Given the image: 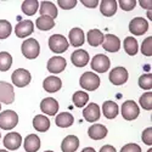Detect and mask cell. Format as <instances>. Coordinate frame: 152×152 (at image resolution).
Instances as JSON below:
<instances>
[{"instance_id": "40", "label": "cell", "mask_w": 152, "mask_h": 152, "mask_svg": "<svg viewBox=\"0 0 152 152\" xmlns=\"http://www.w3.org/2000/svg\"><path fill=\"white\" fill-rule=\"evenodd\" d=\"M141 137H142V141H144L146 145H148V146L152 145V128H151V126H150V128H146V129L142 132Z\"/></svg>"}, {"instance_id": "23", "label": "cell", "mask_w": 152, "mask_h": 152, "mask_svg": "<svg viewBox=\"0 0 152 152\" xmlns=\"http://www.w3.org/2000/svg\"><path fill=\"white\" fill-rule=\"evenodd\" d=\"M24 150L27 152H37L40 148V139L35 134H31L24 139Z\"/></svg>"}, {"instance_id": "8", "label": "cell", "mask_w": 152, "mask_h": 152, "mask_svg": "<svg viewBox=\"0 0 152 152\" xmlns=\"http://www.w3.org/2000/svg\"><path fill=\"white\" fill-rule=\"evenodd\" d=\"M15 100V90L14 86L10 83L0 82V104L4 102L6 105H10Z\"/></svg>"}, {"instance_id": "14", "label": "cell", "mask_w": 152, "mask_h": 152, "mask_svg": "<svg viewBox=\"0 0 152 152\" xmlns=\"http://www.w3.org/2000/svg\"><path fill=\"white\" fill-rule=\"evenodd\" d=\"M66 60L62 56H54L48 61V71L50 73H61L66 68Z\"/></svg>"}, {"instance_id": "24", "label": "cell", "mask_w": 152, "mask_h": 152, "mask_svg": "<svg viewBox=\"0 0 152 152\" xmlns=\"http://www.w3.org/2000/svg\"><path fill=\"white\" fill-rule=\"evenodd\" d=\"M68 38H69V43L73 46H75V48L82 46L84 44V40H85L84 32L80 28H73V29H71V32L68 34Z\"/></svg>"}, {"instance_id": "50", "label": "cell", "mask_w": 152, "mask_h": 152, "mask_svg": "<svg viewBox=\"0 0 152 152\" xmlns=\"http://www.w3.org/2000/svg\"><path fill=\"white\" fill-rule=\"evenodd\" d=\"M0 110H1V104H0Z\"/></svg>"}, {"instance_id": "37", "label": "cell", "mask_w": 152, "mask_h": 152, "mask_svg": "<svg viewBox=\"0 0 152 152\" xmlns=\"http://www.w3.org/2000/svg\"><path fill=\"white\" fill-rule=\"evenodd\" d=\"M151 44H152V37L150 35L148 38H146V39L142 42V45H141V53H142L145 56H151V55H152Z\"/></svg>"}, {"instance_id": "5", "label": "cell", "mask_w": 152, "mask_h": 152, "mask_svg": "<svg viewBox=\"0 0 152 152\" xmlns=\"http://www.w3.org/2000/svg\"><path fill=\"white\" fill-rule=\"evenodd\" d=\"M122 116L125 121H134L140 115V108L133 100H128L122 105Z\"/></svg>"}, {"instance_id": "43", "label": "cell", "mask_w": 152, "mask_h": 152, "mask_svg": "<svg viewBox=\"0 0 152 152\" xmlns=\"http://www.w3.org/2000/svg\"><path fill=\"white\" fill-rule=\"evenodd\" d=\"M100 152H117V151H116V148H115V147L111 146V145H105V146L101 147Z\"/></svg>"}, {"instance_id": "12", "label": "cell", "mask_w": 152, "mask_h": 152, "mask_svg": "<svg viewBox=\"0 0 152 152\" xmlns=\"http://www.w3.org/2000/svg\"><path fill=\"white\" fill-rule=\"evenodd\" d=\"M33 31H34V24L29 20H24V21L18 22L15 27V33L18 38H26V37L31 35L33 33Z\"/></svg>"}, {"instance_id": "20", "label": "cell", "mask_w": 152, "mask_h": 152, "mask_svg": "<svg viewBox=\"0 0 152 152\" xmlns=\"http://www.w3.org/2000/svg\"><path fill=\"white\" fill-rule=\"evenodd\" d=\"M117 6H118V4L116 0H102L101 5H100V11L104 16L111 17L116 14Z\"/></svg>"}, {"instance_id": "7", "label": "cell", "mask_w": 152, "mask_h": 152, "mask_svg": "<svg viewBox=\"0 0 152 152\" xmlns=\"http://www.w3.org/2000/svg\"><path fill=\"white\" fill-rule=\"evenodd\" d=\"M91 69H94L97 73H105L110 69L111 62L110 58L106 55H95L91 58Z\"/></svg>"}, {"instance_id": "46", "label": "cell", "mask_w": 152, "mask_h": 152, "mask_svg": "<svg viewBox=\"0 0 152 152\" xmlns=\"http://www.w3.org/2000/svg\"><path fill=\"white\" fill-rule=\"evenodd\" d=\"M147 17L151 20V11H148V12H147Z\"/></svg>"}, {"instance_id": "33", "label": "cell", "mask_w": 152, "mask_h": 152, "mask_svg": "<svg viewBox=\"0 0 152 152\" xmlns=\"http://www.w3.org/2000/svg\"><path fill=\"white\" fill-rule=\"evenodd\" d=\"M12 65V57L9 53L3 51L0 53V71L1 72H6L10 69Z\"/></svg>"}, {"instance_id": "44", "label": "cell", "mask_w": 152, "mask_h": 152, "mask_svg": "<svg viewBox=\"0 0 152 152\" xmlns=\"http://www.w3.org/2000/svg\"><path fill=\"white\" fill-rule=\"evenodd\" d=\"M140 5H141L144 9H147L148 11H151V7H152L151 0H147V1H145V0H140Z\"/></svg>"}, {"instance_id": "11", "label": "cell", "mask_w": 152, "mask_h": 152, "mask_svg": "<svg viewBox=\"0 0 152 152\" xmlns=\"http://www.w3.org/2000/svg\"><path fill=\"white\" fill-rule=\"evenodd\" d=\"M101 45L108 53H117L121 49V40L115 34H106L104 35V42Z\"/></svg>"}, {"instance_id": "9", "label": "cell", "mask_w": 152, "mask_h": 152, "mask_svg": "<svg viewBox=\"0 0 152 152\" xmlns=\"http://www.w3.org/2000/svg\"><path fill=\"white\" fill-rule=\"evenodd\" d=\"M148 29V22L142 17H135L129 23V31L134 35H142Z\"/></svg>"}, {"instance_id": "45", "label": "cell", "mask_w": 152, "mask_h": 152, "mask_svg": "<svg viewBox=\"0 0 152 152\" xmlns=\"http://www.w3.org/2000/svg\"><path fill=\"white\" fill-rule=\"evenodd\" d=\"M82 152H96V151H95L93 147H85V148H84Z\"/></svg>"}, {"instance_id": "25", "label": "cell", "mask_w": 152, "mask_h": 152, "mask_svg": "<svg viewBox=\"0 0 152 152\" xmlns=\"http://www.w3.org/2000/svg\"><path fill=\"white\" fill-rule=\"evenodd\" d=\"M33 126L37 132H40V133L48 132L50 128V121L48 117L43 115H38L33 118Z\"/></svg>"}, {"instance_id": "18", "label": "cell", "mask_w": 152, "mask_h": 152, "mask_svg": "<svg viewBox=\"0 0 152 152\" xmlns=\"http://www.w3.org/2000/svg\"><path fill=\"white\" fill-rule=\"evenodd\" d=\"M43 88L46 93H56L62 88V82L58 77H55V75H50L48 77L44 83H43Z\"/></svg>"}, {"instance_id": "34", "label": "cell", "mask_w": 152, "mask_h": 152, "mask_svg": "<svg viewBox=\"0 0 152 152\" xmlns=\"http://www.w3.org/2000/svg\"><path fill=\"white\" fill-rule=\"evenodd\" d=\"M12 32L11 23L6 20H0V39H6Z\"/></svg>"}, {"instance_id": "38", "label": "cell", "mask_w": 152, "mask_h": 152, "mask_svg": "<svg viewBox=\"0 0 152 152\" xmlns=\"http://www.w3.org/2000/svg\"><path fill=\"white\" fill-rule=\"evenodd\" d=\"M117 4H119L121 9L124 11H132L136 6L135 0H119V3H117Z\"/></svg>"}, {"instance_id": "19", "label": "cell", "mask_w": 152, "mask_h": 152, "mask_svg": "<svg viewBox=\"0 0 152 152\" xmlns=\"http://www.w3.org/2000/svg\"><path fill=\"white\" fill-rule=\"evenodd\" d=\"M78 147H79V139L75 135L66 136L61 144L62 152H75Z\"/></svg>"}, {"instance_id": "31", "label": "cell", "mask_w": 152, "mask_h": 152, "mask_svg": "<svg viewBox=\"0 0 152 152\" xmlns=\"http://www.w3.org/2000/svg\"><path fill=\"white\" fill-rule=\"evenodd\" d=\"M38 7H39V3H38L37 0H26V1L22 3L23 14L28 15V16H33L38 11Z\"/></svg>"}, {"instance_id": "10", "label": "cell", "mask_w": 152, "mask_h": 152, "mask_svg": "<svg viewBox=\"0 0 152 152\" xmlns=\"http://www.w3.org/2000/svg\"><path fill=\"white\" fill-rule=\"evenodd\" d=\"M128 71L124 67H116L110 73V82L113 85H123L128 80Z\"/></svg>"}, {"instance_id": "28", "label": "cell", "mask_w": 152, "mask_h": 152, "mask_svg": "<svg viewBox=\"0 0 152 152\" xmlns=\"http://www.w3.org/2000/svg\"><path fill=\"white\" fill-rule=\"evenodd\" d=\"M56 125L60 126V128H68L71 126L74 122V118L72 116V113L69 112H62L60 115H57L56 117Z\"/></svg>"}, {"instance_id": "16", "label": "cell", "mask_w": 152, "mask_h": 152, "mask_svg": "<svg viewBox=\"0 0 152 152\" xmlns=\"http://www.w3.org/2000/svg\"><path fill=\"white\" fill-rule=\"evenodd\" d=\"M71 60H72V63L75 66V67H84L89 63V54H88L85 50H75V51L72 54L71 56Z\"/></svg>"}, {"instance_id": "48", "label": "cell", "mask_w": 152, "mask_h": 152, "mask_svg": "<svg viewBox=\"0 0 152 152\" xmlns=\"http://www.w3.org/2000/svg\"><path fill=\"white\" fill-rule=\"evenodd\" d=\"M147 152H152V148H150V150H148V151H147Z\"/></svg>"}, {"instance_id": "30", "label": "cell", "mask_w": 152, "mask_h": 152, "mask_svg": "<svg viewBox=\"0 0 152 152\" xmlns=\"http://www.w3.org/2000/svg\"><path fill=\"white\" fill-rule=\"evenodd\" d=\"M37 27L39 28L40 31H50L51 28H54L55 26V22L51 17H48V16H40L38 17L35 21Z\"/></svg>"}, {"instance_id": "27", "label": "cell", "mask_w": 152, "mask_h": 152, "mask_svg": "<svg viewBox=\"0 0 152 152\" xmlns=\"http://www.w3.org/2000/svg\"><path fill=\"white\" fill-rule=\"evenodd\" d=\"M123 45H124L125 53L128 54L129 56H134L139 51V44H137V40L135 39L134 37H126L124 39Z\"/></svg>"}, {"instance_id": "3", "label": "cell", "mask_w": 152, "mask_h": 152, "mask_svg": "<svg viewBox=\"0 0 152 152\" xmlns=\"http://www.w3.org/2000/svg\"><path fill=\"white\" fill-rule=\"evenodd\" d=\"M17 123H18V116L12 110H7L0 113V128L1 129L11 130L17 125Z\"/></svg>"}, {"instance_id": "26", "label": "cell", "mask_w": 152, "mask_h": 152, "mask_svg": "<svg viewBox=\"0 0 152 152\" xmlns=\"http://www.w3.org/2000/svg\"><path fill=\"white\" fill-rule=\"evenodd\" d=\"M86 35H88V43H89L90 46L96 48L104 42V34L99 29H90Z\"/></svg>"}, {"instance_id": "39", "label": "cell", "mask_w": 152, "mask_h": 152, "mask_svg": "<svg viewBox=\"0 0 152 152\" xmlns=\"http://www.w3.org/2000/svg\"><path fill=\"white\" fill-rule=\"evenodd\" d=\"M57 4L63 10H71L77 5V1H75V0H58Z\"/></svg>"}, {"instance_id": "29", "label": "cell", "mask_w": 152, "mask_h": 152, "mask_svg": "<svg viewBox=\"0 0 152 152\" xmlns=\"http://www.w3.org/2000/svg\"><path fill=\"white\" fill-rule=\"evenodd\" d=\"M40 15L51 17L54 20L57 16V9L51 1H43L40 4Z\"/></svg>"}, {"instance_id": "47", "label": "cell", "mask_w": 152, "mask_h": 152, "mask_svg": "<svg viewBox=\"0 0 152 152\" xmlns=\"http://www.w3.org/2000/svg\"><path fill=\"white\" fill-rule=\"evenodd\" d=\"M0 152H9V151H5V150H0Z\"/></svg>"}, {"instance_id": "4", "label": "cell", "mask_w": 152, "mask_h": 152, "mask_svg": "<svg viewBox=\"0 0 152 152\" xmlns=\"http://www.w3.org/2000/svg\"><path fill=\"white\" fill-rule=\"evenodd\" d=\"M79 84L83 89H85L88 91H94L100 86V78L95 73L85 72L79 79Z\"/></svg>"}, {"instance_id": "42", "label": "cell", "mask_w": 152, "mask_h": 152, "mask_svg": "<svg viewBox=\"0 0 152 152\" xmlns=\"http://www.w3.org/2000/svg\"><path fill=\"white\" fill-rule=\"evenodd\" d=\"M82 4H84L86 7H91V9H94V7H96L100 3L97 1V0H93V1H88V0H82Z\"/></svg>"}, {"instance_id": "15", "label": "cell", "mask_w": 152, "mask_h": 152, "mask_svg": "<svg viewBox=\"0 0 152 152\" xmlns=\"http://www.w3.org/2000/svg\"><path fill=\"white\" fill-rule=\"evenodd\" d=\"M40 110L45 115L55 116L58 111V102L53 97H45L40 102Z\"/></svg>"}, {"instance_id": "49", "label": "cell", "mask_w": 152, "mask_h": 152, "mask_svg": "<svg viewBox=\"0 0 152 152\" xmlns=\"http://www.w3.org/2000/svg\"><path fill=\"white\" fill-rule=\"evenodd\" d=\"M45 152H54V151H45Z\"/></svg>"}, {"instance_id": "51", "label": "cell", "mask_w": 152, "mask_h": 152, "mask_svg": "<svg viewBox=\"0 0 152 152\" xmlns=\"http://www.w3.org/2000/svg\"><path fill=\"white\" fill-rule=\"evenodd\" d=\"M0 137H1V134H0Z\"/></svg>"}, {"instance_id": "13", "label": "cell", "mask_w": 152, "mask_h": 152, "mask_svg": "<svg viewBox=\"0 0 152 152\" xmlns=\"http://www.w3.org/2000/svg\"><path fill=\"white\" fill-rule=\"evenodd\" d=\"M100 116H101L100 106H99L97 104H94V102L89 104V105H88V106L84 108V111H83V117H84V119H85L86 122H90V123L99 121Z\"/></svg>"}, {"instance_id": "6", "label": "cell", "mask_w": 152, "mask_h": 152, "mask_svg": "<svg viewBox=\"0 0 152 152\" xmlns=\"http://www.w3.org/2000/svg\"><path fill=\"white\" fill-rule=\"evenodd\" d=\"M11 79H12L14 85H16L18 88H23V86H27L31 83L32 75H31V73L27 69L18 68V69H16L14 73H12Z\"/></svg>"}, {"instance_id": "35", "label": "cell", "mask_w": 152, "mask_h": 152, "mask_svg": "<svg viewBox=\"0 0 152 152\" xmlns=\"http://www.w3.org/2000/svg\"><path fill=\"white\" fill-rule=\"evenodd\" d=\"M139 86L144 90H151L152 89V74L151 73L142 74L139 78Z\"/></svg>"}, {"instance_id": "32", "label": "cell", "mask_w": 152, "mask_h": 152, "mask_svg": "<svg viewBox=\"0 0 152 152\" xmlns=\"http://www.w3.org/2000/svg\"><path fill=\"white\" fill-rule=\"evenodd\" d=\"M88 101H89V95L84 91H75L73 94V102L75 107H84Z\"/></svg>"}, {"instance_id": "17", "label": "cell", "mask_w": 152, "mask_h": 152, "mask_svg": "<svg viewBox=\"0 0 152 152\" xmlns=\"http://www.w3.org/2000/svg\"><path fill=\"white\" fill-rule=\"evenodd\" d=\"M22 144V136L18 133H9L4 137V146L7 150H17Z\"/></svg>"}, {"instance_id": "41", "label": "cell", "mask_w": 152, "mask_h": 152, "mask_svg": "<svg viewBox=\"0 0 152 152\" xmlns=\"http://www.w3.org/2000/svg\"><path fill=\"white\" fill-rule=\"evenodd\" d=\"M121 152H141V147L137 144H126L122 147Z\"/></svg>"}, {"instance_id": "2", "label": "cell", "mask_w": 152, "mask_h": 152, "mask_svg": "<svg viewBox=\"0 0 152 152\" xmlns=\"http://www.w3.org/2000/svg\"><path fill=\"white\" fill-rule=\"evenodd\" d=\"M68 40L61 34H54L49 38V48L55 54H62L68 49Z\"/></svg>"}, {"instance_id": "1", "label": "cell", "mask_w": 152, "mask_h": 152, "mask_svg": "<svg viewBox=\"0 0 152 152\" xmlns=\"http://www.w3.org/2000/svg\"><path fill=\"white\" fill-rule=\"evenodd\" d=\"M21 50H22V54L24 57L28 58V60H33V58H37L39 56L40 45L38 43V40H35L34 38H29V39L23 42Z\"/></svg>"}, {"instance_id": "22", "label": "cell", "mask_w": 152, "mask_h": 152, "mask_svg": "<svg viewBox=\"0 0 152 152\" xmlns=\"http://www.w3.org/2000/svg\"><path fill=\"white\" fill-rule=\"evenodd\" d=\"M88 134L93 139V140H101L107 135V128L102 124H93L89 130H88Z\"/></svg>"}, {"instance_id": "36", "label": "cell", "mask_w": 152, "mask_h": 152, "mask_svg": "<svg viewBox=\"0 0 152 152\" xmlns=\"http://www.w3.org/2000/svg\"><path fill=\"white\" fill-rule=\"evenodd\" d=\"M140 106L146 110V111H151L152 110V93H145L144 95L140 96Z\"/></svg>"}, {"instance_id": "21", "label": "cell", "mask_w": 152, "mask_h": 152, "mask_svg": "<svg viewBox=\"0 0 152 152\" xmlns=\"http://www.w3.org/2000/svg\"><path fill=\"white\" fill-rule=\"evenodd\" d=\"M102 112L104 116L108 119H113L118 116L119 113V107L115 101H105L102 105Z\"/></svg>"}]
</instances>
